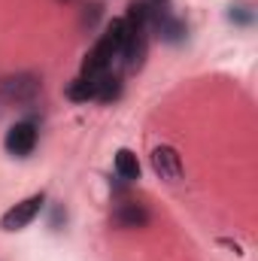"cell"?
I'll return each mask as SVG.
<instances>
[{
  "label": "cell",
  "instance_id": "9c48e42d",
  "mask_svg": "<svg viewBox=\"0 0 258 261\" xmlns=\"http://www.w3.org/2000/svg\"><path fill=\"white\" fill-rule=\"evenodd\" d=\"M116 173L125 182H137L140 179V161H137V155L131 149H119L116 152Z\"/></svg>",
  "mask_w": 258,
  "mask_h": 261
},
{
  "label": "cell",
  "instance_id": "3957f363",
  "mask_svg": "<svg viewBox=\"0 0 258 261\" xmlns=\"http://www.w3.org/2000/svg\"><path fill=\"white\" fill-rule=\"evenodd\" d=\"M43 203H46V195H43V192L18 200L15 206H9V210L0 216V228H3V231H21V228H28V225L40 216Z\"/></svg>",
  "mask_w": 258,
  "mask_h": 261
},
{
  "label": "cell",
  "instance_id": "8fae6325",
  "mask_svg": "<svg viewBox=\"0 0 258 261\" xmlns=\"http://www.w3.org/2000/svg\"><path fill=\"white\" fill-rule=\"evenodd\" d=\"M231 21L249 24V21H252V12H246V6H231Z\"/></svg>",
  "mask_w": 258,
  "mask_h": 261
},
{
  "label": "cell",
  "instance_id": "52a82bcc",
  "mask_svg": "<svg viewBox=\"0 0 258 261\" xmlns=\"http://www.w3.org/2000/svg\"><path fill=\"white\" fill-rule=\"evenodd\" d=\"M152 222V213L146 210V203L140 200H119L113 206V225L122 228V231H137V228H146Z\"/></svg>",
  "mask_w": 258,
  "mask_h": 261
},
{
  "label": "cell",
  "instance_id": "ba28073f",
  "mask_svg": "<svg viewBox=\"0 0 258 261\" xmlns=\"http://www.w3.org/2000/svg\"><path fill=\"white\" fill-rule=\"evenodd\" d=\"M94 94H97V79H91V76H82V73H79V76L67 85V97L76 100V103L94 100Z\"/></svg>",
  "mask_w": 258,
  "mask_h": 261
},
{
  "label": "cell",
  "instance_id": "8992f818",
  "mask_svg": "<svg viewBox=\"0 0 258 261\" xmlns=\"http://www.w3.org/2000/svg\"><path fill=\"white\" fill-rule=\"evenodd\" d=\"M37 125L34 122H15L12 128L6 130V137H3V149L12 155V158H28L31 152H34V146H37Z\"/></svg>",
  "mask_w": 258,
  "mask_h": 261
},
{
  "label": "cell",
  "instance_id": "277c9868",
  "mask_svg": "<svg viewBox=\"0 0 258 261\" xmlns=\"http://www.w3.org/2000/svg\"><path fill=\"white\" fill-rule=\"evenodd\" d=\"M149 34L161 37L164 43H183L186 40V21L170 15L167 6H149Z\"/></svg>",
  "mask_w": 258,
  "mask_h": 261
},
{
  "label": "cell",
  "instance_id": "5b68a950",
  "mask_svg": "<svg viewBox=\"0 0 258 261\" xmlns=\"http://www.w3.org/2000/svg\"><path fill=\"white\" fill-rule=\"evenodd\" d=\"M149 164H152L155 176L164 179V182H179V179H183V158H179V152H176L173 146H167V143H161V146L152 149Z\"/></svg>",
  "mask_w": 258,
  "mask_h": 261
},
{
  "label": "cell",
  "instance_id": "30bf717a",
  "mask_svg": "<svg viewBox=\"0 0 258 261\" xmlns=\"http://www.w3.org/2000/svg\"><path fill=\"white\" fill-rule=\"evenodd\" d=\"M119 94H122V79H119V73L107 70L104 76H97V94H94V100L110 103V100H116Z\"/></svg>",
  "mask_w": 258,
  "mask_h": 261
},
{
  "label": "cell",
  "instance_id": "7a4b0ae2",
  "mask_svg": "<svg viewBox=\"0 0 258 261\" xmlns=\"http://www.w3.org/2000/svg\"><path fill=\"white\" fill-rule=\"evenodd\" d=\"M43 85H40V76L34 73H12V76H3L0 79V97L12 107H28L40 97Z\"/></svg>",
  "mask_w": 258,
  "mask_h": 261
},
{
  "label": "cell",
  "instance_id": "7c38bea8",
  "mask_svg": "<svg viewBox=\"0 0 258 261\" xmlns=\"http://www.w3.org/2000/svg\"><path fill=\"white\" fill-rule=\"evenodd\" d=\"M97 15H100V6H91V12H85V18H82V21H85V24H88V28H91V24H94V18H97Z\"/></svg>",
  "mask_w": 258,
  "mask_h": 261
},
{
  "label": "cell",
  "instance_id": "4fadbf2b",
  "mask_svg": "<svg viewBox=\"0 0 258 261\" xmlns=\"http://www.w3.org/2000/svg\"><path fill=\"white\" fill-rule=\"evenodd\" d=\"M149 6H167V0H149Z\"/></svg>",
  "mask_w": 258,
  "mask_h": 261
},
{
  "label": "cell",
  "instance_id": "6da1fadb",
  "mask_svg": "<svg viewBox=\"0 0 258 261\" xmlns=\"http://www.w3.org/2000/svg\"><path fill=\"white\" fill-rule=\"evenodd\" d=\"M149 52V0H134L125 15V49L122 64L128 70H140Z\"/></svg>",
  "mask_w": 258,
  "mask_h": 261
},
{
  "label": "cell",
  "instance_id": "5bb4252c",
  "mask_svg": "<svg viewBox=\"0 0 258 261\" xmlns=\"http://www.w3.org/2000/svg\"><path fill=\"white\" fill-rule=\"evenodd\" d=\"M61 3H70V0H61Z\"/></svg>",
  "mask_w": 258,
  "mask_h": 261
}]
</instances>
